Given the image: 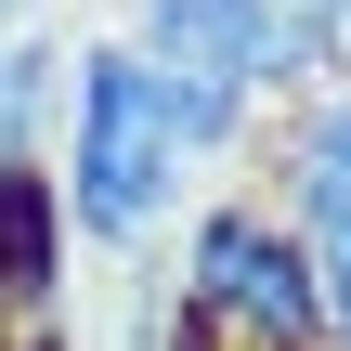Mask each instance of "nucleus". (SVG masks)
I'll return each instance as SVG.
<instances>
[{"label": "nucleus", "instance_id": "nucleus-1", "mask_svg": "<svg viewBox=\"0 0 351 351\" xmlns=\"http://www.w3.org/2000/svg\"><path fill=\"white\" fill-rule=\"evenodd\" d=\"M65 65H78V78H65V117H52V143H39L52 195H65V234H91L104 261H156V234H169L182 195H195V143H182V117H169V91L143 78L130 39H78Z\"/></svg>", "mask_w": 351, "mask_h": 351}, {"label": "nucleus", "instance_id": "nucleus-2", "mask_svg": "<svg viewBox=\"0 0 351 351\" xmlns=\"http://www.w3.org/2000/svg\"><path fill=\"white\" fill-rule=\"evenodd\" d=\"M169 313H182V351H339V313H326L300 234L274 221V195H208V208H182Z\"/></svg>", "mask_w": 351, "mask_h": 351}, {"label": "nucleus", "instance_id": "nucleus-3", "mask_svg": "<svg viewBox=\"0 0 351 351\" xmlns=\"http://www.w3.org/2000/svg\"><path fill=\"white\" fill-rule=\"evenodd\" d=\"M117 39H130V52H143V78L169 91V117H182L195 169L247 156V130H261V78H247V26H234V0H130V26H117Z\"/></svg>", "mask_w": 351, "mask_h": 351}, {"label": "nucleus", "instance_id": "nucleus-4", "mask_svg": "<svg viewBox=\"0 0 351 351\" xmlns=\"http://www.w3.org/2000/svg\"><path fill=\"white\" fill-rule=\"evenodd\" d=\"M274 221L300 234V261H313V287L351 339V78L274 104Z\"/></svg>", "mask_w": 351, "mask_h": 351}, {"label": "nucleus", "instance_id": "nucleus-5", "mask_svg": "<svg viewBox=\"0 0 351 351\" xmlns=\"http://www.w3.org/2000/svg\"><path fill=\"white\" fill-rule=\"evenodd\" d=\"M0 351H65V195L39 156H0Z\"/></svg>", "mask_w": 351, "mask_h": 351}, {"label": "nucleus", "instance_id": "nucleus-6", "mask_svg": "<svg viewBox=\"0 0 351 351\" xmlns=\"http://www.w3.org/2000/svg\"><path fill=\"white\" fill-rule=\"evenodd\" d=\"M234 26H247V78H261V104H300V91L351 78V39H339L326 0H234Z\"/></svg>", "mask_w": 351, "mask_h": 351}, {"label": "nucleus", "instance_id": "nucleus-7", "mask_svg": "<svg viewBox=\"0 0 351 351\" xmlns=\"http://www.w3.org/2000/svg\"><path fill=\"white\" fill-rule=\"evenodd\" d=\"M0 26H39V0H0Z\"/></svg>", "mask_w": 351, "mask_h": 351}, {"label": "nucleus", "instance_id": "nucleus-8", "mask_svg": "<svg viewBox=\"0 0 351 351\" xmlns=\"http://www.w3.org/2000/svg\"><path fill=\"white\" fill-rule=\"evenodd\" d=\"M326 13H339V39H351V0H326Z\"/></svg>", "mask_w": 351, "mask_h": 351}]
</instances>
